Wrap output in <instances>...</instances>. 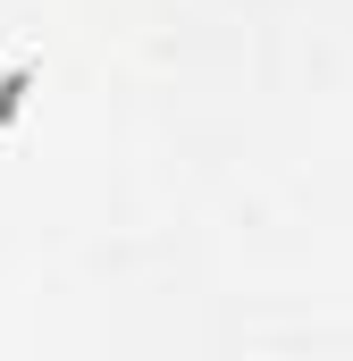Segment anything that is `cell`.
I'll return each instance as SVG.
<instances>
[{
  "instance_id": "1",
  "label": "cell",
  "mask_w": 353,
  "mask_h": 361,
  "mask_svg": "<svg viewBox=\"0 0 353 361\" xmlns=\"http://www.w3.org/2000/svg\"><path fill=\"white\" fill-rule=\"evenodd\" d=\"M34 85H42V68H34V59H8V68H0V126L25 109V92H34Z\"/></svg>"
}]
</instances>
